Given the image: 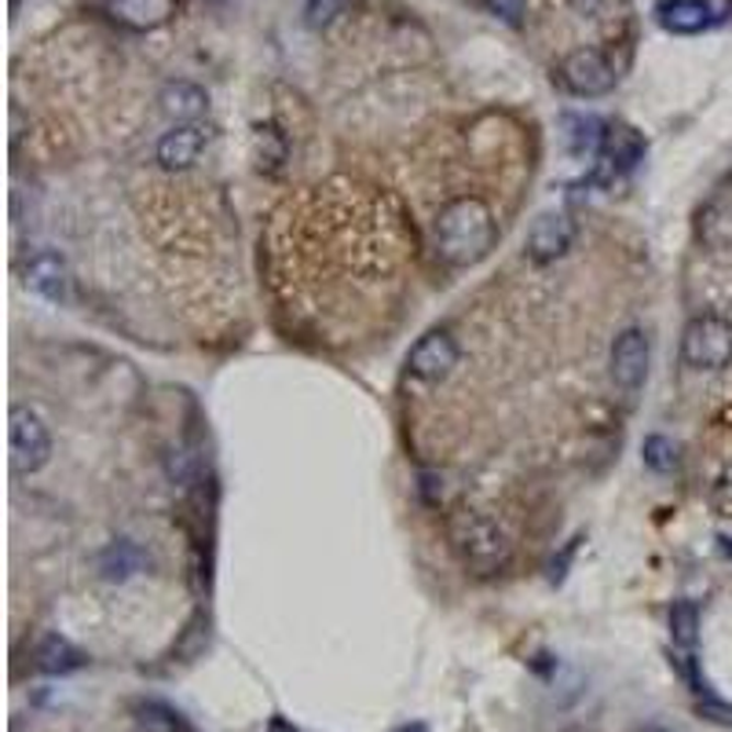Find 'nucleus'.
<instances>
[{
  "label": "nucleus",
  "instance_id": "1",
  "mask_svg": "<svg viewBox=\"0 0 732 732\" xmlns=\"http://www.w3.org/2000/svg\"><path fill=\"white\" fill-rule=\"evenodd\" d=\"M436 254L451 268H469L484 260L495 246V216L480 199H454L447 202L432 224Z\"/></svg>",
  "mask_w": 732,
  "mask_h": 732
},
{
  "label": "nucleus",
  "instance_id": "2",
  "mask_svg": "<svg viewBox=\"0 0 732 732\" xmlns=\"http://www.w3.org/2000/svg\"><path fill=\"white\" fill-rule=\"evenodd\" d=\"M447 539H451V550L458 553V561L480 578L498 575L513 556L509 534L502 531L487 513L469 509V506L454 509L451 517H447Z\"/></svg>",
  "mask_w": 732,
  "mask_h": 732
},
{
  "label": "nucleus",
  "instance_id": "3",
  "mask_svg": "<svg viewBox=\"0 0 732 732\" xmlns=\"http://www.w3.org/2000/svg\"><path fill=\"white\" fill-rule=\"evenodd\" d=\"M682 359L692 370H721L732 363V323L721 315H696L682 334Z\"/></svg>",
  "mask_w": 732,
  "mask_h": 732
},
{
  "label": "nucleus",
  "instance_id": "4",
  "mask_svg": "<svg viewBox=\"0 0 732 732\" xmlns=\"http://www.w3.org/2000/svg\"><path fill=\"white\" fill-rule=\"evenodd\" d=\"M8 440H12V473L30 476L48 462L52 454V436L48 425L41 421L37 410L30 407H12V425H8Z\"/></svg>",
  "mask_w": 732,
  "mask_h": 732
},
{
  "label": "nucleus",
  "instance_id": "5",
  "mask_svg": "<svg viewBox=\"0 0 732 732\" xmlns=\"http://www.w3.org/2000/svg\"><path fill=\"white\" fill-rule=\"evenodd\" d=\"M561 81L572 95H583V100H597V95H608L616 89L619 74L608 63L605 52L597 48H575L572 56H564L561 63Z\"/></svg>",
  "mask_w": 732,
  "mask_h": 732
},
{
  "label": "nucleus",
  "instance_id": "6",
  "mask_svg": "<svg viewBox=\"0 0 732 732\" xmlns=\"http://www.w3.org/2000/svg\"><path fill=\"white\" fill-rule=\"evenodd\" d=\"M608 370L622 396H638L644 378H649V337L641 330H622L611 345Z\"/></svg>",
  "mask_w": 732,
  "mask_h": 732
},
{
  "label": "nucleus",
  "instance_id": "7",
  "mask_svg": "<svg viewBox=\"0 0 732 732\" xmlns=\"http://www.w3.org/2000/svg\"><path fill=\"white\" fill-rule=\"evenodd\" d=\"M454 367H458V341L447 330L425 334L407 356V370L421 381H443Z\"/></svg>",
  "mask_w": 732,
  "mask_h": 732
},
{
  "label": "nucleus",
  "instance_id": "8",
  "mask_svg": "<svg viewBox=\"0 0 732 732\" xmlns=\"http://www.w3.org/2000/svg\"><path fill=\"white\" fill-rule=\"evenodd\" d=\"M23 279L37 297H45L52 304L70 301V268H67V260L59 254H52V249H41V254L26 260Z\"/></svg>",
  "mask_w": 732,
  "mask_h": 732
},
{
  "label": "nucleus",
  "instance_id": "9",
  "mask_svg": "<svg viewBox=\"0 0 732 732\" xmlns=\"http://www.w3.org/2000/svg\"><path fill=\"white\" fill-rule=\"evenodd\" d=\"M644 158V139L638 128L630 125H608L605 147H600L597 161V180H611L619 172H630Z\"/></svg>",
  "mask_w": 732,
  "mask_h": 732
},
{
  "label": "nucleus",
  "instance_id": "10",
  "mask_svg": "<svg viewBox=\"0 0 732 732\" xmlns=\"http://www.w3.org/2000/svg\"><path fill=\"white\" fill-rule=\"evenodd\" d=\"M575 238V224L567 221L564 213H545L534 221L531 235H528V257L534 264H550V260L564 257L572 249Z\"/></svg>",
  "mask_w": 732,
  "mask_h": 732
},
{
  "label": "nucleus",
  "instance_id": "11",
  "mask_svg": "<svg viewBox=\"0 0 732 732\" xmlns=\"http://www.w3.org/2000/svg\"><path fill=\"white\" fill-rule=\"evenodd\" d=\"M106 15L125 30H158L177 15V0H106Z\"/></svg>",
  "mask_w": 732,
  "mask_h": 732
},
{
  "label": "nucleus",
  "instance_id": "12",
  "mask_svg": "<svg viewBox=\"0 0 732 732\" xmlns=\"http://www.w3.org/2000/svg\"><path fill=\"white\" fill-rule=\"evenodd\" d=\"M202 147H205V128L202 125H180V128H172V133H166L158 139V161H161V169H172V172L188 169V166L199 161Z\"/></svg>",
  "mask_w": 732,
  "mask_h": 732
},
{
  "label": "nucleus",
  "instance_id": "13",
  "mask_svg": "<svg viewBox=\"0 0 732 732\" xmlns=\"http://www.w3.org/2000/svg\"><path fill=\"white\" fill-rule=\"evenodd\" d=\"M660 26L671 30V34H703V30L714 23V8L707 0H663L660 4Z\"/></svg>",
  "mask_w": 732,
  "mask_h": 732
},
{
  "label": "nucleus",
  "instance_id": "14",
  "mask_svg": "<svg viewBox=\"0 0 732 732\" xmlns=\"http://www.w3.org/2000/svg\"><path fill=\"white\" fill-rule=\"evenodd\" d=\"M605 136H608V125L594 114H567L564 117V139L575 158H600Z\"/></svg>",
  "mask_w": 732,
  "mask_h": 732
},
{
  "label": "nucleus",
  "instance_id": "15",
  "mask_svg": "<svg viewBox=\"0 0 732 732\" xmlns=\"http://www.w3.org/2000/svg\"><path fill=\"white\" fill-rule=\"evenodd\" d=\"M205 106H210V95L191 81H172L166 85V92H161V111H166L172 122H194V117L205 114Z\"/></svg>",
  "mask_w": 732,
  "mask_h": 732
},
{
  "label": "nucleus",
  "instance_id": "16",
  "mask_svg": "<svg viewBox=\"0 0 732 732\" xmlns=\"http://www.w3.org/2000/svg\"><path fill=\"white\" fill-rule=\"evenodd\" d=\"M34 660H37V671L52 674V677L74 674V671H81V666H85V655L74 649L67 638H45Z\"/></svg>",
  "mask_w": 732,
  "mask_h": 732
},
{
  "label": "nucleus",
  "instance_id": "17",
  "mask_svg": "<svg viewBox=\"0 0 732 732\" xmlns=\"http://www.w3.org/2000/svg\"><path fill=\"white\" fill-rule=\"evenodd\" d=\"M133 714L139 732H191L188 718L177 707L161 703V699H144V703H136Z\"/></svg>",
  "mask_w": 732,
  "mask_h": 732
},
{
  "label": "nucleus",
  "instance_id": "18",
  "mask_svg": "<svg viewBox=\"0 0 732 732\" xmlns=\"http://www.w3.org/2000/svg\"><path fill=\"white\" fill-rule=\"evenodd\" d=\"M144 567V550L136 542H114L100 553V572L103 578H128Z\"/></svg>",
  "mask_w": 732,
  "mask_h": 732
},
{
  "label": "nucleus",
  "instance_id": "19",
  "mask_svg": "<svg viewBox=\"0 0 732 732\" xmlns=\"http://www.w3.org/2000/svg\"><path fill=\"white\" fill-rule=\"evenodd\" d=\"M671 633L682 649H692L696 644V638H699V608L692 605V600H677V605L671 608Z\"/></svg>",
  "mask_w": 732,
  "mask_h": 732
},
{
  "label": "nucleus",
  "instance_id": "20",
  "mask_svg": "<svg viewBox=\"0 0 732 732\" xmlns=\"http://www.w3.org/2000/svg\"><path fill=\"white\" fill-rule=\"evenodd\" d=\"M641 454H644V465L655 469V473H671L677 465V447H674V440H666V436H649L641 447Z\"/></svg>",
  "mask_w": 732,
  "mask_h": 732
},
{
  "label": "nucleus",
  "instance_id": "21",
  "mask_svg": "<svg viewBox=\"0 0 732 732\" xmlns=\"http://www.w3.org/2000/svg\"><path fill=\"white\" fill-rule=\"evenodd\" d=\"M348 0H308L304 4V23H308L312 30H323L330 26L337 15H345Z\"/></svg>",
  "mask_w": 732,
  "mask_h": 732
},
{
  "label": "nucleus",
  "instance_id": "22",
  "mask_svg": "<svg viewBox=\"0 0 732 732\" xmlns=\"http://www.w3.org/2000/svg\"><path fill=\"white\" fill-rule=\"evenodd\" d=\"M710 506H714L721 517H732V462L721 469L714 487H710Z\"/></svg>",
  "mask_w": 732,
  "mask_h": 732
},
{
  "label": "nucleus",
  "instance_id": "23",
  "mask_svg": "<svg viewBox=\"0 0 732 732\" xmlns=\"http://www.w3.org/2000/svg\"><path fill=\"white\" fill-rule=\"evenodd\" d=\"M487 8L495 12L498 19H506L509 26H520L523 19V0H487Z\"/></svg>",
  "mask_w": 732,
  "mask_h": 732
},
{
  "label": "nucleus",
  "instance_id": "24",
  "mask_svg": "<svg viewBox=\"0 0 732 732\" xmlns=\"http://www.w3.org/2000/svg\"><path fill=\"white\" fill-rule=\"evenodd\" d=\"M699 714L718 721V725H732V703H721V699H714V696L699 703Z\"/></svg>",
  "mask_w": 732,
  "mask_h": 732
},
{
  "label": "nucleus",
  "instance_id": "25",
  "mask_svg": "<svg viewBox=\"0 0 732 732\" xmlns=\"http://www.w3.org/2000/svg\"><path fill=\"white\" fill-rule=\"evenodd\" d=\"M271 732H297V729L286 725V718H271Z\"/></svg>",
  "mask_w": 732,
  "mask_h": 732
},
{
  "label": "nucleus",
  "instance_id": "26",
  "mask_svg": "<svg viewBox=\"0 0 732 732\" xmlns=\"http://www.w3.org/2000/svg\"><path fill=\"white\" fill-rule=\"evenodd\" d=\"M638 732H671V729H660V725H644V729H638Z\"/></svg>",
  "mask_w": 732,
  "mask_h": 732
}]
</instances>
